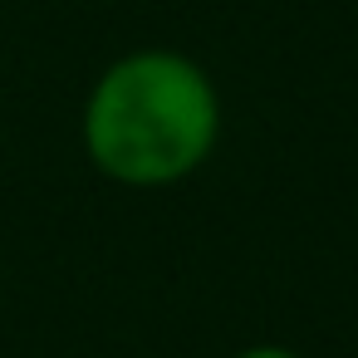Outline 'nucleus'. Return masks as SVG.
<instances>
[{
    "label": "nucleus",
    "instance_id": "nucleus-1",
    "mask_svg": "<svg viewBox=\"0 0 358 358\" xmlns=\"http://www.w3.org/2000/svg\"><path fill=\"white\" fill-rule=\"evenodd\" d=\"M221 128V103L211 79L167 50L118 59L84 108V143L89 157L128 182V187H162L196 172Z\"/></svg>",
    "mask_w": 358,
    "mask_h": 358
},
{
    "label": "nucleus",
    "instance_id": "nucleus-2",
    "mask_svg": "<svg viewBox=\"0 0 358 358\" xmlns=\"http://www.w3.org/2000/svg\"><path fill=\"white\" fill-rule=\"evenodd\" d=\"M241 358H299V353H289V348H275V343H260V348H245Z\"/></svg>",
    "mask_w": 358,
    "mask_h": 358
}]
</instances>
